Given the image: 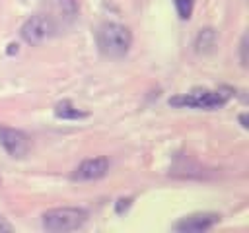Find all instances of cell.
I'll return each instance as SVG.
<instances>
[{
    "label": "cell",
    "instance_id": "1",
    "mask_svg": "<svg viewBox=\"0 0 249 233\" xmlns=\"http://www.w3.org/2000/svg\"><path fill=\"white\" fill-rule=\"evenodd\" d=\"M95 41H97L101 54H105L109 58H121L128 52L132 35L128 31V27L115 23V21H107V23L99 25V29L95 33Z\"/></svg>",
    "mask_w": 249,
    "mask_h": 233
},
{
    "label": "cell",
    "instance_id": "2",
    "mask_svg": "<svg viewBox=\"0 0 249 233\" xmlns=\"http://www.w3.org/2000/svg\"><path fill=\"white\" fill-rule=\"evenodd\" d=\"M231 97V89L220 87V89H195L189 93H183L179 97L169 99V105L175 107H195V109H218Z\"/></svg>",
    "mask_w": 249,
    "mask_h": 233
},
{
    "label": "cell",
    "instance_id": "3",
    "mask_svg": "<svg viewBox=\"0 0 249 233\" xmlns=\"http://www.w3.org/2000/svg\"><path fill=\"white\" fill-rule=\"evenodd\" d=\"M88 219V212L82 208H53L43 214V227L53 233L80 229Z\"/></svg>",
    "mask_w": 249,
    "mask_h": 233
},
{
    "label": "cell",
    "instance_id": "4",
    "mask_svg": "<svg viewBox=\"0 0 249 233\" xmlns=\"http://www.w3.org/2000/svg\"><path fill=\"white\" fill-rule=\"evenodd\" d=\"M53 31H54V25H53L51 17L41 16V14L31 16L21 25V37L29 45H41V43H45L47 39H51Z\"/></svg>",
    "mask_w": 249,
    "mask_h": 233
},
{
    "label": "cell",
    "instance_id": "5",
    "mask_svg": "<svg viewBox=\"0 0 249 233\" xmlns=\"http://www.w3.org/2000/svg\"><path fill=\"white\" fill-rule=\"evenodd\" d=\"M0 146L12 157H23L29 151V138L18 128L0 126Z\"/></svg>",
    "mask_w": 249,
    "mask_h": 233
},
{
    "label": "cell",
    "instance_id": "6",
    "mask_svg": "<svg viewBox=\"0 0 249 233\" xmlns=\"http://www.w3.org/2000/svg\"><path fill=\"white\" fill-rule=\"evenodd\" d=\"M107 171H109L107 157H91V159L82 161L74 169L72 179L74 181H95V179H101L103 175H107Z\"/></svg>",
    "mask_w": 249,
    "mask_h": 233
},
{
    "label": "cell",
    "instance_id": "7",
    "mask_svg": "<svg viewBox=\"0 0 249 233\" xmlns=\"http://www.w3.org/2000/svg\"><path fill=\"white\" fill-rule=\"evenodd\" d=\"M218 221H220L218 214H193V216H187L181 221H177L173 225V229L183 231V233H200V231H208Z\"/></svg>",
    "mask_w": 249,
    "mask_h": 233
},
{
    "label": "cell",
    "instance_id": "8",
    "mask_svg": "<svg viewBox=\"0 0 249 233\" xmlns=\"http://www.w3.org/2000/svg\"><path fill=\"white\" fill-rule=\"evenodd\" d=\"M54 115H56L58 118H64V120H78V118L88 116V113L76 109L70 101H60V103L54 107Z\"/></svg>",
    "mask_w": 249,
    "mask_h": 233
},
{
    "label": "cell",
    "instance_id": "9",
    "mask_svg": "<svg viewBox=\"0 0 249 233\" xmlns=\"http://www.w3.org/2000/svg\"><path fill=\"white\" fill-rule=\"evenodd\" d=\"M216 45V33L212 29H204L198 33V39H196V50L198 52H204V50H212Z\"/></svg>",
    "mask_w": 249,
    "mask_h": 233
},
{
    "label": "cell",
    "instance_id": "10",
    "mask_svg": "<svg viewBox=\"0 0 249 233\" xmlns=\"http://www.w3.org/2000/svg\"><path fill=\"white\" fill-rule=\"evenodd\" d=\"M181 19H189L193 14V0H173Z\"/></svg>",
    "mask_w": 249,
    "mask_h": 233
},
{
    "label": "cell",
    "instance_id": "11",
    "mask_svg": "<svg viewBox=\"0 0 249 233\" xmlns=\"http://www.w3.org/2000/svg\"><path fill=\"white\" fill-rule=\"evenodd\" d=\"M239 47H241V64L245 66V64H247V56H245V49H247V37H243V39H241V45H239Z\"/></svg>",
    "mask_w": 249,
    "mask_h": 233
},
{
    "label": "cell",
    "instance_id": "12",
    "mask_svg": "<svg viewBox=\"0 0 249 233\" xmlns=\"http://www.w3.org/2000/svg\"><path fill=\"white\" fill-rule=\"evenodd\" d=\"M128 206H130V198H126V200H119V206H117V212L121 214V212H123V208L126 210Z\"/></svg>",
    "mask_w": 249,
    "mask_h": 233
},
{
    "label": "cell",
    "instance_id": "13",
    "mask_svg": "<svg viewBox=\"0 0 249 233\" xmlns=\"http://www.w3.org/2000/svg\"><path fill=\"white\" fill-rule=\"evenodd\" d=\"M239 120H241V126H243V128H247V118H245V115H241V116H239Z\"/></svg>",
    "mask_w": 249,
    "mask_h": 233
}]
</instances>
